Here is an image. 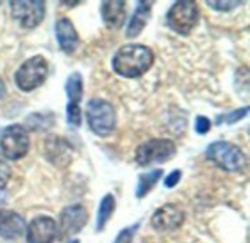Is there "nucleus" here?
<instances>
[{"label": "nucleus", "mask_w": 250, "mask_h": 243, "mask_svg": "<svg viewBox=\"0 0 250 243\" xmlns=\"http://www.w3.org/2000/svg\"><path fill=\"white\" fill-rule=\"evenodd\" d=\"M154 51L144 44H126L120 47L111 60L113 70L127 79L145 75L154 65Z\"/></svg>", "instance_id": "obj_1"}, {"label": "nucleus", "mask_w": 250, "mask_h": 243, "mask_svg": "<svg viewBox=\"0 0 250 243\" xmlns=\"http://www.w3.org/2000/svg\"><path fill=\"white\" fill-rule=\"evenodd\" d=\"M86 122L89 129L101 138L114 132L117 125V114L114 107L101 98H92L86 104Z\"/></svg>", "instance_id": "obj_2"}, {"label": "nucleus", "mask_w": 250, "mask_h": 243, "mask_svg": "<svg viewBox=\"0 0 250 243\" xmlns=\"http://www.w3.org/2000/svg\"><path fill=\"white\" fill-rule=\"evenodd\" d=\"M207 158L224 172H240L248 161L242 148L227 141L209 144L207 148Z\"/></svg>", "instance_id": "obj_3"}, {"label": "nucleus", "mask_w": 250, "mask_h": 243, "mask_svg": "<svg viewBox=\"0 0 250 243\" xmlns=\"http://www.w3.org/2000/svg\"><path fill=\"white\" fill-rule=\"evenodd\" d=\"M48 75V62L45 57L37 54L25 60L15 72V84L23 91L29 92L44 84Z\"/></svg>", "instance_id": "obj_4"}, {"label": "nucleus", "mask_w": 250, "mask_h": 243, "mask_svg": "<svg viewBox=\"0 0 250 243\" xmlns=\"http://www.w3.org/2000/svg\"><path fill=\"white\" fill-rule=\"evenodd\" d=\"M176 154V144L171 139L157 138L141 144L136 148L135 160L139 166L148 167L152 164H163Z\"/></svg>", "instance_id": "obj_5"}, {"label": "nucleus", "mask_w": 250, "mask_h": 243, "mask_svg": "<svg viewBox=\"0 0 250 243\" xmlns=\"http://www.w3.org/2000/svg\"><path fill=\"white\" fill-rule=\"evenodd\" d=\"M167 25L180 35H189L199 21V7L195 1H176L167 12Z\"/></svg>", "instance_id": "obj_6"}, {"label": "nucleus", "mask_w": 250, "mask_h": 243, "mask_svg": "<svg viewBox=\"0 0 250 243\" xmlns=\"http://www.w3.org/2000/svg\"><path fill=\"white\" fill-rule=\"evenodd\" d=\"M0 151L6 160H21L29 151V136L22 125H9L0 133Z\"/></svg>", "instance_id": "obj_7"}, {"label": "nucleus", "mask_w": 250, "mask_h": 243, "mask_svg": "<svg viewBox=\"0 0 250 243\" xmlns=\"http://www.w3.org/2000/svg\"><path fill=\"white\" fill-rule=\"evenodd\" d=\"M10 13L15 21L25 29H32L38 26L45 16V3L40 0L28 1H9Z\"/></svg>", "instance_id": "obj_8"}, {"label": "nucleus", "mask_w": 250, "mask_h": 243, "mask_svg": "<svg viewBox=\"0 0 250 243\" xmlns=\"http://www.w3.org/2000/svg\"><path fill=\"white\" fill-rule=\"evenodd\" d=\"M26 243H53L59 235L57 223L48 216H38L25 229Z\"/></svg>", "instance_id": "obj_9"}, {"label": "nucleus", "mask_w": 250, "mask_h": 243, "mask_svg": "<svg viewBox=\"0 0 250 243\" xmlns=\"http://www.w3.org/2000/svg\"><path fill=\"white\" fill-rule=\"evenodd\" d=\"M88 223V211L82 204H73L64 207L60 213V223L57 226L63 236H72L79 233Z\"/></svg>", "instance_id": "obj_10"}, {"label": "nucleus", "mask_w": 250, "mask_h": 243, "mask_svg": "<svg viewBox=\"0 0 250 243\" xmlns=\"http://www.w3.org/2000/svg\"><path fill=\"white\" fill-rule=\"evenodd\" d=\"M44 154L51 164L66 167L72 163L73 145L59 135H51L44 142Z\"/></svg>", "instance_id": "obj_11"}, {"label": "nucleus", "mask_w": 250, "mask_h": 243, "mask_svg": "<svg viewBox=\"0 0 250 243\" xmlns=\"http://www.w3.org/2000/svg\"><path fill=\"white\" fill-rule=\"evenodd\" d=\"M185 211L174 204H166L155 210L151 217V226L158 232H173L185 223Z\"/></svg>", "instance_id": "obj_12"}, {"label": "nucleus", "mask_w": 250, "mask_h": 243, "mask_svg": "<svg viewBox=\"0 0 250 243\" xmlns=\"http://www.w3.org/2000/svg\"><path fill=\"white\" fill-rule=\"evenodd\" d=\"M26 229V223L21 214L12 210H0V238L7 241L19 239Z\"/></svg>", "instance_id": "obj_13"}, {"label": "nucleus", "mask_w": 250, "mask_h": 243, "mask_svg": "<svg viewBox=\"0 0 250 243\" xmlns=\"http://www.w3.org/2000/svg\"><path fill=\"white\" fill-rule=\"evenodd\" d=\"M56 38L59 43V47L66 54L75 53V50L79 45V35L69 18H60L56 22Z\"/></svg>", "instance_id": "obj_14"}, {"label": "nucleus", "mask_w": 250, "mask_h": 243, "mask_svg": "<svg viewBox=\"0 0 250 243\" xmlns=\"http://www.w3.org/2000/svg\"><path fill=\"white\" fill-rule=\"evenodd\" d=\"M101 18L107 28L119 29L126 19V3L120 0H110L101 3Z\"/></svg>", "instance_id": "obj_15"}, {"label": "nucleus", "mask_w": 250, "mask_h": 243, "mask_svg": "<svg viewBox=\"0 0 250 243\" xmlns=\"http://www.w3.org/2000/svg\"><path fill=\"white\" fill-rule=\"evenodd\" d=\"M152 1H138L136 3V9L135 13L132 16V19L129 21L127 29H126V37L127 38H136L142 29L146 26L149 18H151V7Z\"/></svg>", "instance_id": "obj_16"}, {"label": "nucleus", "mask_w": 250, "mask_h": 243, "mask_svg": "<svg viewBox=\"0 0 250 243\" xmlns=\"http://www.w3.org/2000/svg\"><path fill=\"white\" fill-rule=\"evenodd\" d=\"M116 210V199L111 194H107L100 201L98 210H97V219H95V229L97 232H103L107 226L108 220L111 219L113 213Z\"/></svg>", "instance_id": "obj_17"}, {"label": "nucleus", "mask_w": 250, "mask_h": 243, "mask_svg": "<svg viewBox=\"0 0 250 243\" xmlns=\"http://www.w3.org/2000/svg\"><path fill=\"white\" fill-rule=\"evenodd\" d=\"M161 176H163V170L161 169L142 173L138 177V186H136V192H135L136 194V198L138 199L145 198L155 188V185L158 183V180L161 179Z\"/></svg>", "instance_id": "obj_18"}, {"label": "nucleus", "mask_w": 250, "mask_h": 243, "mask_svg": "<svg viewBox=\"0 0 250 243\" xmlns=\"http://www.w3.org/2000/svg\"><path fill=\"white\" fill-rule=\"evenodd\" d=\"M64 91L69 98V103L79 104L83 97V79L79 72H73L67 76L64 84Z\"/></svg>", "instance_id": "obj_19"}, {"label": "nucleus", "mask_w": 250, "mask_h": 243, "mask_svg": "<svg viewBox=\"0 0 250 243\" xmlns=\"http://www.w3.org/2000/svg\"><path fill=\"white\" fill-rule=\"evenodd\" d=\"M25 123L26 126L31 129V131H35V132H42V131H47L50 126H53L54 123V116L53 114H44V113H32L29 114L26 119H25Z\"/></svg>", "instance_id": "obj_20"}, {"label": "nucleus", "mask_w": 250, "mask_h": 243, "mask_svg": "<svg viewBox=\"0 0 250 243\" xmlns=\"http://www.w3.org/2000/svg\"><path fill=\"white\" fill-rule=\"evenodd\" d=\"M66 120L72 126H76V128L81 126V123H82V110H81L79 104H73V103L67 104V107H66Z\"/></svg>", "instance_id": "obj_21"}, {"label": "nucleus", "mask_w": 250, "mask_h": 243, "mask_svg": "<svg viewBox=\"0 0 250 243\" xmlns=\"http://www.w3.org/2000/svg\"><path fill=\"white\" fill-rule=\"evenodd\" d=\"M248 113H249V107L246 106V107H242V109L234 110V111H231V113H227V114H224V116H220L217 122L220 123V122L223 120V122H226L227 125H233V123H237L239 120L245 119V117L248 116Z\"/></svg>", "instance_id": "obj_22"}, {"label": "nucleus", "mask_w": 250, "mask_h": 243, "mask_svg": "<svg viewBox=\"0 0 250 243\" xmlns=\"http://www.w3.org/2000/svg\"><path fill=\"white\" fill-rule=\"evenodd\" d=\"M138 229H139V223H135V224H132V226H127V227L122 229L113 243H132L133 242V238H135V233H136Z\"/></svg>", "instance_id": "obj_23"}, {"label": "nucleus", "mask_w": 250, "mask_h": 243, "mask_svg": "<svg viewBox=\"0 0 250 243\" xmlns=\"http://www.w3.org/2000/svg\"><path fill=\"white\" fill-rule=\"evenodd\" d=\"M10 176H12V169L6 161V158L0 154V189H4V186L10 180Z\"/></svg>", "instance_id": "obj_24"}, {"label": "nucleus", "mask_w": 250, "mask_h": 243, "mask_svg": "<svg viewBox=\"0 0 250 243\" xmlns=\"http://www.w3.org/2000/svg\"><path fill=\"white\" fill-rule=\"evenodd\" d=\"M207 4L211 6V7L215 9V10L229 12V10H233V9H236L237 6H240L242 1H207Z\"/></svg>", "instance_id": "obj_25"}, {"label": "nucleus", "mask_w": 250, "mask_h": 243, "mask_svg": "<svg viewBox=\"0 0 250 243\" xmlns=\"http://www.w3.org/2000/svg\"><path fill=\"white\" fill-rule=\"evenodd\" d=\"M211 129V120L205 116H198L196 117V122H195V131L196 133L199 135H205L208 133Z\"/></svg>", "instance_id": "obj_26"}, {"label": "nucleus", "mask_w": 250, "mask_h": 243, "mask_svg": "<svg viewBox=\"0 0 250 243\" xmlns=\"http://www.w3.org/2000/svg\"><path fill=\"white\" fill-rule=\"evenodd\" d=\"M180 179H182V170L176 169V170H173V172L166 177L164 186L168 188V189H171V188H174V186L180 182Z\"/></svg>", "instance_id": "obj_27"}, {"label": "nucleus", "mask_w": 250, "mask_h": 243, "mask_svg": "<svg viewBox=\"0 0 250 243\" xmlns=\"http://www.w3.org/2000/svg\"><path fill=\"white\" fill-rule=\"evenodd\" d=\"M6 95V84L3 82V79L0 78V100Z\"/></svg>", "instance_id": "obj_28"}, {"label": "nucleus", "mask_w": 250, "mask_h": 243, "mask_svg": "<svg viewBox=\"0 0 250 243\" xmlns=\"http://www.w3.org/2000/svg\"><path fill=\"white\" fill-rule=\"evenodd\" d=\"M66 243H79V241H78V239H75V241H69V242H66Z\"/></svg>", "instance_id": "obj_29"}]
</instances>
